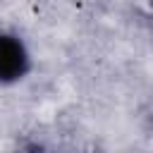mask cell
Instances as JSON below:
<instances>
[{
  "label": "cell",
  "instance_id": "obj_1",
  "mask_svg": "<svg viewBox=\"0 0 153 153\" xmlns=\"http://www.w3.org/2000/svg\"><path fill=\"white\" fill-rule=\"evenodd\" d=\"M29 53L19 36L0 33V84L19 81L29 72Z\"/></svg>",
  "mask_w": 153,
  "mask_h": 153
}]
</instances>
